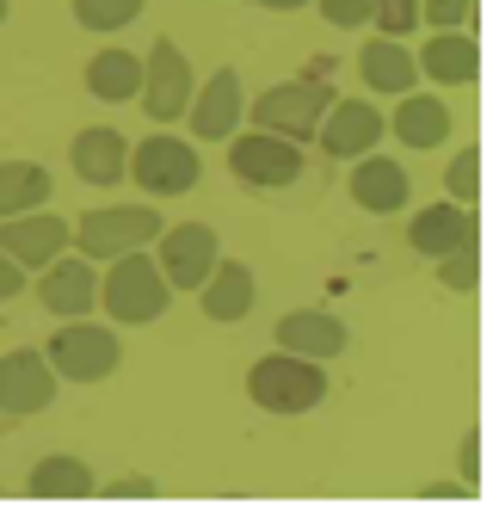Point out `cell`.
Listing matches in <instances>:
<instances>
[{"instance_id":"1","label":"cell","mask_w":493,"mask_h":512,"mask_svg":"<svg viewBox=\"0 0 493 512\" xmlns=\"http://www.w3.org/2000/svg\"><path fill=\"white\" fill-rule=\"evenodd\" d=\"M167 309H173V284L161 278L155 253H148V247L118 253L111 272H105V315L124 321V327H148V321H161Z\"/></svg>"},{"instance_id":"2","label":"cell","mask_w":493,"mask_h":512,"mask_svg":"<svg viewBox=\"0 0 493 512\" xmlns=\"http://www.w3.org/2000/svg\"><path fill=\"white\" fill-rule=\"evenodd\" d=\"M247 395L265 414H309V408L327 401V371L315 358H296V352L278 346L272 358H259L247 371Z\"/></svg>"},{"instance_id":"3","label":"cell","mask_w":493,"mask_h":512,"mask_svg":"<svg viewBox=\"0 0 493 512\" xmlns=\"http://www.w3.org/2000/svg\"><path fill=\"white\" fill-rule=\"evenodd\" d=\"M44 358H50L56 383H105V377L124 364V346H118V334H111V327L74 315V321H62L56 334H50Z\"/></svg>"},{"instance_id":"4","label":"cell","mask_w":493,"mask_h":512,"mask_svg":"<svg viewBox=\"0 0 493 512\" xmlns=\"http://www.w3.org/2000/svg\"><path fill=\"white\" fill-rule=\"evenodd\" d=\"M327 105H333L327 75H302V81L265 87L253 99V112H241V118H253V130H272V136H290V142H315V124H321Z\"/></svg>"},{"instance_id":"5","label":"cell","mask_w":493,"mask_h":512,"mask_svg":"<svg viewBox=\"0 0 493 512\" xmlns=\"http://www.w3.org/2000/svg\"><path fill=\"white\" fill-rule=\"evenodd\" d=\"M161 229H167L161 210H148V204H111V210H87L81 223H74V241L68 247H81L87 260H118V253L155 247Z\"/></svg>"},{"instance_id":"6","label":"cell","mask_w":493,"mask_h":512,"mask_svg":"<svg viewBox=\"0 0 493 512\" xmlns=\"http://www.w3.org/2000/svg\"><path fill=\"white\" fill-rule=\"evenodd\" d=\"M198 173H204L198 142H185V136L155 130L148 142H136V149H130V179H136L148 198H185V192L198 186Z\"/></svg>"},{"instance_id":"7","label":"cell","mask_w":493,"mask_h":512,"mask_svg":"<svg viewBox=\"0 0 493 512\" xmlns=\"http://www.w3.org/2000/svg\"><path fill=\"white\" fill-rule=\"evenodd\" d=\"M229 173L253 192H278V186H296L302 179V142L290 136H272V130H235L229 136Z\"/></svg>"},{"instance_id":"8","label":"cell","mask_w":493,"mask_h":512,"mask_svg":"<svg viewBox=\"0 0 493 512\" xmlns=\"http://www.w3.org/2000/svg\"><path fill=\"white\" fill-rule=\"evenodd\" d=\"M192 62H185V50L173 38H155V50L142 56V112L155 118V124H179L185 118V105H192Z\"/></svg>"},{"instance_id":"9","label":"cell","mask_w":493,"mask_h":512,"mask_svg":"<svg viewBox=\"0 0 493 512\" xmlns=\"http://www.w3.org/2000/svg\"><path fill=\"white\" fill-rule=\"evenodd\" d=\"M216 260H222V241H216L210 223H173V229L155 235V266L173 290H198Z\"/></svg>"},{"instance_id":"10","label":"cell","mask_w":493,"mask_h":512,"mask_svg":"<svg viewBox=\"0 0 493 512\" xmlns=\"http://www.w3.org/2000/svg\"><path fill=\"white\" fill-rule=\"evenodd\" d=\"M74 223L56 210H25V216H0V253L19 260L25 272H44L56 253H68Z\"/></svg>"},{"instance_id":"11","label":"cell","mask_w":493,"mask_h":512,"mask_svg":"<svg viewBox=\"0 0 493 512\" xmlns=\"http://www.w3.org/2000/svg\"><path fill=\"white\" fill-rule=\"evenodd\" d=\"M383 136H389V118L376 112L370 99H333L327 112H321V124H315V142H321L333 161H358Z\"/></svg>"},{"instance_id":"12","label":"cell","mask_w":493,"mask_h":512,"mask_svg":"<svg viewBox=\"0 0 493 512\" xmlns=\"http://www.w3.org/2000/svg\"><path fill=\"white\" fill-rule=\"evenodd\" d=\"M56 401V371L44 352L31 346H13L7 358H0V414L7 420H25V414H44Z\"/></svg>"},{"instance_id":"13","label":"cell","mask_w":493,"mask_h":512,"mask_svg":"<svg viewBox=\"0 0 493 512\" xmlns=\"http://www.w3.org/2000/svg\"><path fill=\"white\" fill-rule=\"evenodd\" d=\"M241 75L235 68H216L204 87H192V105H185V124H192L198 142H229L241 130Z\"/></svg>"},{"instance_id":"14","label":"cell","mask_w":493,"mask_h":512,"mask_svg":"<svg viewBox=\"0 0 493 512\" xmlns=\"http://www.w3.org/2000/svg\"><path fill=\"white\" fill-rule=\"evenodd\" d=\"M37 303H44L50 315H62V321H74V315H93V303H99V272H93V260L87 253H56V260L44 266V278H37Z\"/></svg>"},{"instance_id":"15","label":"cell","mask_w":493,"mask_h":512,"mask_svg":"<svg viewBox=\"0 0 493 512\" xmlns=\"http://www.w3.org/2000/svg\"><path fill=\"white\" fill-rule=\"evenodd\" d=\"M407 247L426 253V260H444V253H457V247H475V210L457 204V198H438L426 210H413Z\"/></svg>"},{"instance_id":"16","label":"cell","mask_w":493,"mask_h":512,"mask_svg":"<svg viewBox=\"0 0 493 512\" xmlns=\"http://www.w3.org/2000/svg\"><path fill=\"white\" fill-rule=\"evenodd\" d=\"M407 198H413V173L401 161L376 155V149L358 155V167H352V204L358 210H370V216H401Z\"/></svg>"},{"instance_id":"17","label":"cell","mask_w":493,"mask_h":512,"mask_svg":"<svg viewBox=\"0 0 493 512\" xmlns=\"http://www.w3.org/2000/svg\"><path fill=\"white\" fill-rule=\"evenodd\" d=\"M413 62H420V75L438 81V87H469L481 75V44H475V31H432V38L413 50Z\"/></svg>"},{"instance_id":"18","label":"cell","mask_w":493,"mask_h":512,"mask_svg":"<svg viewBox=\"0 0 493 512\" xmlns=\"http://www.w3.org/2000/svg\"><path fill=\"white\" fill-rule=\"evenodd\" d=\"M278 346L296 352V358L327 364V358H339V352L352 346V334H346V321L327 315V309H290V315L278 321Z\"/></svg>"},{"instance_id":"19","label":"cell","mask_w":493,"mask_h":512,"mask_svg":"<svg viewBox=\"0 0 493 512\" xmlns=\"http://www.w3.org/2000/svg\"><path fill=\"white\" fill-rule=\"evenodd\" d=\"M68 161L74 173L87 179V186H118V179H130V142L111 130V124H93L68 142Z\"/></svg>"},{"instance_id":"20","label":"cell","mask_w":493,"mask_h":512,"mask_svg":"<svg viewBox=\"0 0 493 512\" xmlns=\"http://www.w3.org/2000/svg\"><path fill=\"white\" fill-rule=\"evenodd\" d=\"M358 75H364V87H376V93H413L420 87V62H413V50H407V38H376L358 50Z\"/></svg>"},{"instance_id":"21","label":"cell","mask_w":493,"mask_h":512,"mask_svg":"<svg viewBox=\"0 0 493 512\" xmlns=\"http://www.w3.org/2000/svg\"><path fill=\"white\" fill-rule=\"evenodd\" d=\"M198 303H204L210 321H241V315H253V303H259V284H253V272H247L241 260H216L210 278L198 284Z\"/></svg>"},{"instance_id":"22","label":"cell","mask_w":493,"mask_h":512,"mask_svg":"<svg viewBox=\"0 0 493 512\" xmlns=\"http://www.w3.org/2000/svg\"><path fill=\"white\" fill-rule=\"evenodd\" d=\"M389 130L401 136V149H444L450 142V105L438 93H401V112L389 118Z\"/></svg>"},{"instance_id":"23","label":"cell","mask_w":493,"mask_h":512,"mask_svg":"<svg viewBox=\"0 0 493 512\" xmlns=\"http://www.w3.org/2000/svg\"><path fill=\"white\" fill-rule=\"evenodd\" d=\"M25 488H31V500H87V494H99V475L81 457L50 451V457H37V469H31Z\"/></svg>"},{"instance_id":"24","label":"cell","mask_w":493,"mask_h":512,"mask_svg":"<svg viewBox=\"0 0 493 512\" xmlns=\"http://www.w3.org/2000/svg\"><path fill=\"white\" fill-rule=\"evenodd\" d=\"M87 93L105 99V105L136 99V93H142V56H130V50H99V56L87 62Z\"/></svg>"},{"instance_id":"25","label":"cell","mask_w":493,"mask_h":512,"mask_svg":"<svg viewBox=\"0 0 493 512\" xmlns=\"http://www.w3.org/2000/svg\"><path fill=\"white\" fill-rule=\"evenodd\" d=\"M50 167L37 161H0V216H25L50 204Z\"/></svg>"},{"instance_id":"26","label":"cell","mask_w":493,"mask_h":512,"mask_svg":"<svg viewBox=\"0 0 493 512\" xmlns=\"http://www.w3.org/2000/svg\"><path fill=\"white\" fill-rule=\"evenodd\" d=\"M444 198H457L469 210L481 204V149H475V142L450 155V167H444Z\"/></svg>"},{"instance_id":"27","label":"cell","mask_w":493,"mask_h":512,"mask_svg":"<svg viewBox=\"0 0 493 512\" xmlns=\"http://www.w3.org/2000/svg\"><path fill=\"white\" fill-rule=\"evenodd\" d=\"M142 13V0H74V19L87 31H124Z\"/></svg>"},{"instance_id":"28","label":"cell","mask_w":493,"mask_h":512,"mask_svg":"<svg viewBox=\"0 0 493 512\" xmlns=\"http://www.w3.org/2000/svg\"><path fill=\"white\" fill-rule=\"evenodd\" d=\"M481 19V0H420V25H438V31H475Z\"/></svg>"},{"instance_id":"29","label":"cell","mask_w":493,"mask_h":512,"mask_svg":"<svg viewBox=\"0 0 493 512\" xmlns=\"http://www.w3.org/2000/svg\"><path fill=\"white\" fill-rule=\"evenodd\" d=\"M370 25L383 31V38H407L413 25H420V0H370Z\"/></svg>"},{"instance_id":"30","label":"cell","mask_w":493,"mask_h":512,"mask_svg":"<svg viewBox=\"0 0 493 512\" xmlns=\"http://www.w3.org/2000/svg\"><path fill=\"white\" fill-rule=\"evenodd\" d=\"M475 278H481V253L475 247H457V253L438 260V284H450V290H475Z\"/></svg>"},{"instance_id":"31","label":"cell","mask_w":493,"mask_h":512,"mask_svg":"<svg viewBox=\"0 0 493 512\" xmlns=\"http://www.w3.org/2000/svg\"><path fill=\"white\" fill-rule=\"evenodd\" d=\"M370 0H321V19L339 25V31H352V25H370Z\"/></svg>"},{"instance_id":"32","label":"cell","mask_w":493,"mask_h":512,"mask_svg":"<svg viewBox=\"0 0 493 512\" xmlns=\"http://www.w3.org/2000/svg\"><path fill=\"white\" fill-rule=\"evenodd\" d=\"M111 500H155V482L148 475H124V482H105Z\"/></svg>"},{"instance_id":"33","label":"cell","mask_w":493,"mask_h":512,"mask_svg":"<svg viewBox=\"0 0 493 512\" xmlns=\"http://www.w3.org/2000/svg\"><path fill=\"white\" fill-rule=\"evenodd\" d=\"M25 290V266L19 260H7V253H0V303H13Z\"/></svg>"},{"instance_id":"34","label":"cell","mask_w":493,"mask_h":512,"mask_svg":"<svg viewBox=\"0 0 493 512\" xmlns=\"http://www.w3.org/2000/svg\"><path fill=\"white\" fill-rule=\"evenodd\" d=\"M463 475H469V488H475V469H481V432H463V451H457Z\"/></svg>"},{"instance_id":"35","label":"cell","mask_w":493,"mask_h":512,"mask_svg":"<svg viewBox=\"0 0 493 512\" xmlns=\"http://www.w3.org/2000/svg\"><path fill=\"white\" fill-rule=\"evenodd\" d=\"M253 7H265V13H302L309 0H253Z\"/></svg>"},{"instance_id":"36","label":"cell","mask_w":493,"mask_h":512,"mask_svg":"<svg viewBox=\"0 0 493 512\" xmlns=\"http://www.w3.org/2000/svg\"><path fill=\"white\" fill-rule=\"evenodd\" d=\"M0 25H7V0H0Z\"/></svg>"}]
</instances>
